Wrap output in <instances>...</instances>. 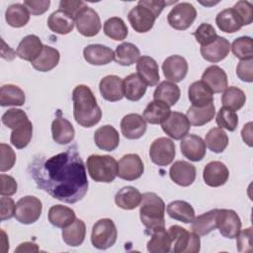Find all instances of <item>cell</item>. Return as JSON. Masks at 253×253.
<instances>
[{"mask_svg": "<svg viewBox=\"0 0 253 253\" xmlns=\"http://www.w3.org/2000/svg\"><path fill=\"white\" fill-rule=\"evenodd\" d=\"M29 172L40 189L63 203H77L88 191L85 165L76 146L49 158L35 157Z\"/></svg>", "mask_w": 253, "mask_h": 253, "instance_id": "6da1fadb", "label": "cell"}, {"mask_svg": "<svg viewBox=\"0 0 253 253\" xmlns=\"http://www.w3.org/2000/svg\"><path fill=\"white\" fill-rule=\"evenodd\" d=\"M73 116L77 124L84 127H92L102 118L101 108L92 90L84 84L77 85L72 91Z\"/></svg>", "mask_w": 253, "mask_h": 253, "instance_id": "7a4b0ae2", "label": "cell"}, {"mask_svg": "<svg viewBox=\"0 0 253 253\" xmlns=\"http://www.w3.org/2000/svg\"><path fill=\"white\" fill-rule=\"evenodd\" d=\"M139 206V217L147 234L150 235L153 231L165 227V204L157 194L144 193Z\"/></svg>", "mask_w": 253, "mask_h": 253, "instance_id": "3957f363", "label": "cell"}, {"mask_svg": "<svg viewBox=\"0 0 253 253\" xmlns=\"http://www.w3.org/2000/svg\"><path fill=\"white\" fill-rule=\"evenodd\" d=\"M86 165L95 182L111 183L118 176V162L113 156L93 154L87 158Z\"/></svg>", "mask_w": 253, "mask_h": 253, "instance_id": "277c9868", "label": "cell"}, {"mask_svg": "<svg viewBox=\"0 0 253 253\" xmlns=\"http://www.w3.org/2000/svg\"><path fill=\"white\" fill-rule=\"evenodd\" d=\"M172 240L173 252L175 253H197L201 248L199 235L190 232L180 225H172L168 229Z\"/></svg>", "mask_w": 253, "mask_h": 253, "instance_id": "5b68a950", "label": "cell"}, {"mask_svg": "<svg viewBox=\"0 0 253 253\" xmlns=\"http://www.w3.org/2000/svg\"><path fill=\"white\" fill-rule=\"evenodd\" d=\"M117 237V227L111 218H101L92 227L91 243L97 249L105 250L112 247Z\"/></svg>", "mask_w": 253, "mask_h": 253, "instance_id": "8992f818", "label": "cell"}, {"mask_svg": "<svg viewBox=\"0 0 253 253\" xmlns=\"http://www.w3.org/2000/svg\"><path fill=\"white\" fill-rule=\"evenodd\" d=\"M42 210V204L40 199L35 196H25L16 204L15 218L23 224H32L36 222Z\"/></svg>", "mask_w": 253, "mask_h": 253, "instance_id": "52a82bcc", "label": "cell"}, {"mask_svg": "<svg viewBox=\"0 0 253 253\" xmlns=\"http://www.w3.org/2000/svg\"><path fill=\"white\" fill-rule=\"evenodd\" d=\"M196 17V8L191 3L182 2L171 9L167 16V22L173 29L184 31L194 23Z\"/></svg>", "mask_w": 253, "mask_h": 253, "instance_id": "ba28073f", "label": "cell"}, {"mask_svg": "<svg viewBox=\"0 0 253 253\" xmlns=\"http://www.w3.org/2000/svg\"><path fill=\"white\" fill-rule=\"evenodd\" d=\"M175 154V143L168 137L156 138L149 148L150 159L158 166L169 165L174 160Z\"/></svg>", "mask_w": 253, "mask_h": 253, "instance_id": "9c48e42d", "label": "cell"}, {"mask_svg": "<svg viewBox=\"0 0 253 253\" xmlns=\"http://www.w3.org/2000/svg\"><path fill=\"white\" fill-rule=\"evenodd\" d=\"M216 228L226 238H235L241 230V220L233 210L222 209L217 211Z\"/></svg>", "mask_w": 253, "mask_h": 253, "instance_id": "30bf717a", "label": "cell"}, {"mask_svg": "<svg viewBox=\"0 0 253 253\" xmlns=\"http://www.w3.org/2000/svg\"><path fill=\"white\" fill-rule=\"evenodd\" d=\"M161 127L169 137L179 140L188 134L191 124L186 115L180 112H171L168 118L161 124Z\"/></svg>", "mask_w": 253, "mask_h": 253, "instance_id": "8fae6325", "label": "cell"}, {"mask_svg": "<svg viewBox=\"0 0 253 253\" xmlns=\"http://www.w3.org/2000/svg\"><path fill=\"white\" fill-rule=\"evenodd\" d=\"M77 31L84 37H94L101 30V20L98 13L86 6L75 18Z\"/></svg>", "mask_w": 253, "mask_h": 253, "instance_id": "7c38bea8", "label": "cell"}, {"mask_svg": "<svg viewBox=\"0 0 253 253\" xmlns=\"http://www.w3.org/2000/svg\"><path fill=\"white\" fill-rule=\"evenodd\" d=\"M144 165L141 158L134 153L124 155L118 162V176L126 181H133L141 177Z\"/></svg>", "mask_w": 253, "mask_h": 253, "instance_id": "4fadbf2b", "label": "cell"}, {"mask_svg": "<svg viewBox=\"0 0 253 253\" xmlns=\"http://www.w3.org/2000/svg\"><path fill=\"white\" fill-rule=\"evenodd\" d=\"M127 19L135 32L146 33L152 29L156 17L150 9L137 3V5L128 12Z\"/></svg>", "mask_w": 253, "mask_h": 253, "instance_id": "5bb4252c", "label": "cell"}, {"mask_svg": "<svg viewBox=\"0 0 253 253\" xmlns=\"http://www.w3.org/2000/svg\"><path fill=\"white\" fill-rule=\"evenodd\" d=\"M188 62L181 55H170L162 64V70L165 78L173 83L182 81L188 73Z\"/></svg>", "mask_w": 253, "mask_h": 253, "instance_id": "9a60e30c", "label": "cell"}, {"mask_svg": "<svg viewBox=\"0 0 253 253\" xmlns=\"http://www.w3.org/2000/svg\"><path fill=\"white\" fill-rule=\"evenodd\" d=\"M182 154L191 161H201L206 155L205 140L197 134L185 135L180 143Z\"/></svg>", "mask_w": 253, "mask_h": 253, "instance_id": "2e32d148", "label": "cell"}, {"mask_svg": "<svg viewBox=\"0 0 253 253\" xmlns=\"http://www.w3.org/2000/svg\"><path fill=\"white\" fill-rule=\"evenodd\" d=\"M99 90L102 97L109 102H117L125 97L124 80L117 75H107L102 78Z\"/></svg>", "mask_w": 253, "mask_h": 253, "instance_id": "e0dca14e", "label": "cell"}, {"mask_svg": "<svg viewBox=\"0 0 253 253\" xmlns=\"http://www.w3.org/2000/svg\"><path fill=\"white\" fill-rule=\"evenodd\" d=\"M121 130L127 139H138L146 131V122L138 114H127L121 121Z\"/></svg>", "mask_w": 253, "mask_h": 253, "instance_id": "ac0fdd59", "label": "cell"}, {"mask_svg": "<svg viewBox=\"0 0 253 253\" xmlns=\"http://www.w3.org/2000/svg\"><path fill=\"white\" fill-rule=\"evenodd\" d=\"M171 180L179 186L188 187L196 179V167L184 160H178L172 164L169 170Z\"/></svg>", "mask_w": 253, "mask_h": 253, "instance_id": "d6986e66", "label": "cell"}, {"mask_svg": "<svg viewBox=\"0 0 253 253\" xmlns=\"http://www.w3.org/2000/svg\"><path fill=\"white\" fill-rule=\"evenodd\" d=\"M229 177V171L224 163L220 161L209 162L203 171L205 183L210 187H220L224 185Z\"/></svg>", "mask_w": 253, "mask_h": 253, "instance_id": "ffe728a7", "label": "cell"}, {"mask_svg": "<svg viewBox=\"0 0 253 253\" xmlns=\"http://www.w3.org/2000/svg\"><path fill=\"white\" fill-rule=\"evenodd\" d=\"M136 71L139 78L146 85L152 87L158 84L160 79L159 67L152 57L147 55L140 56L136 61Z\"/></svg>", "mask_w": 253, "mask_h": 253, "instance_id": "44dd1931", "label": "cell"}, {"mask_svg": "<svg viewBox=\"0 0 253 253\" xmlns=\"http://www.w3.org/2000/svg\"><path fill=\"white\" fill-rule=\"evenodd\" d=\"M230 42L223 37L217 36L214 42L201 46V54L207 61L215 63L224 59L230 51Z\"/></svg>", "mask_w": 253, "mask_h": 253, "instance_id": "7402d4cb", "label": "cell"}, {"mask_svg": "<svg viewBox=\"0 0 253 253\" xmlns=\"http://www.w3.org/2000/svg\"><path fill=\"white\" fill-rule=\"evenodd\" d=\"M95 144L102 150L113 151L120 143V135L118 130L111 125L100 126L94 132Z\"/></svg>", "mask_w": 253, "mask_h": 253, "instance_id": "603a6c76", "label": "cell"}, {"mask_svg": "<svg viewBox=\"0 0 253 253\" xmlns=\"http://www.w3.org/2000/svg\"><path fill=\"white\" fill-rule=\"evenodd\" d=\"M84 59L92 65H106L115 58V52L103 44H89L83 49Z\"/></svg>", "mask_w": 253, "mask_h": 253, "instance_id": "cb8c5ba5", "label": "cell"}, {"mask_svg": "<svg viewBox=\"0 0 253 253\" xmlns=\"http://www.w3.org/2000/svg\"><path fill=\"white\" fill-rule=\"evenodd\" d=\"M202 81L206 83L212 93H221L227 87V75L217 65L209 66L202 75Z\"/></svg>", "mask_w": 253, "mask_h": 253, "instance_id": "d4e9b609", "label": "cell"}, {"mask_svg": "<svg viewBox=\"0 0 253 253\" xmlns=\"http://www.w3.org/2000/svg\"><path fill=\"white\" fill-rule=\"evenodd\" d=\"M43 44L36 35H28L22 39L16 49L17 55L27 61L33 62L42 52Z\"/></svg>", "mask_w": 253, "mask_h": 253, "instance_id": "484cf974", "label": "cell"}, {"mask_svg": "<svg viewBox=\"0 0 253 253\" xmlns=\"http://www.w3.org/2000/svg\"><path fill=\"white\" fill-rule=\"evenodd\" d=\"M188 97L194 107H205L213 103V93L202 80L195 81L189 86Z\"/></svg>", "mask_w": 253, "mask_h": 253, "instance_id": "4316f807", "label": "cell"}, {"mask_svg": "<svg viewBox=\"0 0 253 253\" xmlns=\"http://www.w3.org/2000/svg\"><path fill=\"white\" fill-rule=\"evenodd\" d=\"M215 24L221 32L232 34L239 31L242 26V20L233 8H226L220 11L215 17Z\"/></svg>", "mask_w": 253, "mask_h": 253, "instance_id": "83f0119b", "label": "cell"}, {"mask_svg": "<svg viewBox=\"0 0 253 253\" xmlns=\"http://www.w3.org/2000/svg\"><path fill=\"white\" fill-rule=\"evenodd\" d=\"M51 133L56 143L67 144L73 140L75 130L68 120L63 117H57L51 124Z\"/></svg>", "mask_w": 253, "mask_h": 253, "instance_id": "f1b7e54d", "label": "cell"}, {"mask_svg": "<svg viewBox=\"0 0 253 253\" xmlns=\"http://www.w3.org/2000/svg\"><path fill=\"white\" fill-rule=\"evenodd\" d=\"M47 26L49 30L55 34L67 35L72 32L75 26V20L61 10L52 12L47 19Z\"/></svg>", "mask_w": 253, "mask_h": 253, "instance_id": "f546056e", "label": "cell"}, {"mask_svg": "<svg viewBox=\"0 0 253 253\" xmlns=\"http://www.w3.org/2000/svg\"><path fill=\"white\" fill-rule=\"evenodd\" d=\"M141 193L132 186H126L119 190L115 196L116 205L123 210H134L141 203Z\"/></svg>", "mask_w": 253, "mask_h": 253, "instance_id": "4dcf8cb0", "label": "cell"}, {"mask_svg": "<svg viewBox=\"0 0 253 253\" xmlns=\"http://www.w3.org/2000/svg\"><path fill=\"white\" fill-rule=\"evenodd\" d=\"M47 217L48 221L53 226L59 228H64L70 225L76 219L74 211L62 205H54L50 207Z\"/></svg>", "mask_w": 253, "mask_h": 253, "instance_id": "1f68e13d", "label": "cell"}, {"mask_svg": "<svg viewBox=\"0 0 253 253\" xmlns=\"http://www.w3.org/2000/svg\"><path fill=\"white\" fill-rule=\"evenodd\" d=\"M59 51L49 45H43L41 54L31 62L33 67L41 72H47L53 69L59 62Z\"/></svg>", "mask_w": 253, "mask_h": 253, "instance_id": "d6a6232c", "label": "cell"}, {"mask_svg": "<svg viewBox=\"0 0 253 253\" xmlns=\"http://www.w3.org/2000/svg\"><path fill=\"white\" fill-rule=\"evenodd\" d=\"M170 107L158 100L151 101L143 111V119L151 125L162 124L170 115Z\"/></svg>", "mask_w": 253, "mask_h": 253, "instance_id": "836d02e7", "label": "cell"}, {"mask_svg": "<svg viewBox=\"0 0 253 253\" xmlns=\"http://www.w3.org/2000/svg\"><path fill=\"white\" fill-rule=\"evenodd\" d=\"M218 209L211 210L195 217L192 221L191 229L199 236L209 234L216 228V215Z\"/></svg>", "mask_w": 253, "mask_h": 253, "instance_id": "e575fe53", "label": "cell"}, {"mask_svg": "<svg viewBox=\"0 0 253 253\" xmlns=\"http://www.w3.org/2000/svg\"><path fill=\"white\" fill-rule=\"evenodd\" d=\"M86 235V226L82 219L76 218L70 225L62 229L63 241L72 247L80 246Z\"/></svg>", "mask_w": 253, "mask_h": 253, "instance_id": "d590c367", "label": "cell"}, {"mask_svg": "<svg viewBox=\"0 0 253 253\" xmlns=\"http://www.w3.org/2000/svg\"><path fill=\"white\" fill-rule=\"evenodd\" d=\"M147 85L139 78L137 73H131L124 79L125 97L132 102L140 100L146 92Z\"/></svg>", "mask_w": 253, "mask_h": 253, "instance_id": "8d00e7d4", "label": "cell"}, {"mask_svg": "<svg viewBox=\"0 0 253 253\" xmlns=\"http://www.w3.org/2000/svg\"><path fill=\"white\" fill-rule=\"evenodd\" d=\"M180 88L173 82L162 81L153 93V99L166 103L169 107L174 106L180 99Z\"/></svg>", "mask_w": 253, "mask_h": 253, "instance_id": "74e56055", "label": "cell"}, {"mask_svg": "<svg viewBox=\"0 0 253 253\" xmlns=\"http://www.w3.org/2000/svg\"><path fill=\"white\" fill-rule=\"evenodd\" d=\"M167 213L171 218L184 223H190L195 218V211L193 207L189 203L181 200L173 201L168 204Z\"/></svg>", "mask_w": 253, "mask_h": 253, "instance_id": "f35d334b", "label": "cell"}, {"mask_svg": "<svg viewBox=\"0 0 253 253\" xmlns=\"http://www.w3.org/2000/svg\"><path fill=\"white\" fill-rule=\"evenodd\" d=\"M215 115V108L213 103L205 107L191 106L186 114V117L191 125L195 126H201L210 123Z\"/></svg>", "mask_w": 253, "mask_h": 253, "instance_id": "ab89813d", "label": "cell"}, {"mask_svg": "<svg viewBox=\"0 0 253 253\" xmlns=\"http://www.w3.org/2000/svg\"><path fill=\"white\" fill-rule=\"evenodd\" d=\"M147 242V250L150 253H168L171 251L172 240L165 227L153 231Z\"/></svg>", "mask_w": 253, "mask_h": 253, "instance_id": "60d3db41", "label": "cell"}, {"mask_svg": "<svg viewBox=\"0 0 253 253\" xmlns=\"http://www.w3.org/2000/svg\"><path fill=\"white\" fill-rule=\"evenodd\" d=\"M5 20L9 26L13 28H21L28 24L30 20V12L24 4H12L6 9Z\"/></svg>", "mask_w": 253, "mask_h": 253, "instance_id": "b9f144b4", "label": "cell"}, {"mask_svg": "<svg viewBox=\"0 0 253 253\" xmlns=\"http://www.w3.org/2000/svg\"><path fill=\"white\" fill-rule=\"evenodd\" d=\"M26 101L24 91L16 85L6 84L0 89V105L6 106H23Z\"/></svg>", "mask_w": 253, "mask_h": 253, "instance_id": "7bdbcfd3", "label": "cell"}, {"mask_svg": "<svg viewBox=\"0 0 253 253\" xmlns=\"http://www.w3.org/2000/svg\"><path fill=\"white\" fill-rule=\"evenodd\" d=\"M140 57L138 47L131 42H123L115 50V61L124 66H129Z\"/></svg>", "mask_w": 253, "mask_h": 253, "instance_id": "ee69618b", "label": "cell"}, {"mask_svg": "<svg viewBox=\"0 0 253 253\" xmlns=\"http://www.w3.org/2000/svg\"><path fill=\"white\" fill-rule=\"evenodd\" d=\"M246 102V95L245 93L235 87L229 86L226 87L222 96H221V103L224 108H227L231 111H238L240 110Z\"/></svg>", "mask_w": 253, "mask_h": 253, "instance_id": "f6af8a7d", "label": "cell"}, {"mask_svg": "<svg viewBox=\"0 0 253 253\" xmlns=\"http://www.w3.org/2000/svg\"><path fill=\"white\" fill-rule=\"evenodd\" d=\"M205 143L214 153H221L228 145V136L220 127H212L206 134Z\"/></svg>", "mask_w": 253, "mask_h": 253, "instance_id": "bcb514c9", "label": "cell"}, {"mask_svg": "<svg viewBox=\"0 0 253 253\" xmlns=\"http://www.w3.org/2000/svg\"><path fill=\"white\" fill-rule=\"evenodd\" d=\"M104 33L115 41H123L128 34L127 27L120 17H112L104 23Z\"/></svg>", "mask_w": 253, "mask_h": 253, "instance_id": "7dc6e473", "label": "cell"}, {"mask_svg": "<svg viewBox=\"0 0 253 253\" xmlns=\"http://www.w3.org/2000/svg\"><path fill=\"white\" fill-rule=\"evenodd\" d=\"M33 136V125L30 121L24 125L12 129L10 141L18 149L25 148L31 141Z\"/></svg>", "mask_w": 253, "mask_h": 253, "instance_id": "c3c4849f", "label": "cell"}, {"mask_svg": "<svg viewBox=\"0 0 253 253\" xmlns=\"http://www.w3.org/2000/svg\"><path fill=\"white\" fill-rule=\"evenodd\" d=\"M230 49L241 60L253 59V41L250 37H240L234 40Z\"/></svg>", "mask_w": 253, "mask_h": 253, "instance_id": "681fc988", "label": "cell"}, {"mask_svg": "<svg viewBox=\"0 0 253 253\" xmlns=\"http://www.w3.org/2000/svg\"><path fill=\"white\" fill-rule=\"evenodd\" d=\"M215 122L220 128H225L229 131H233L238 125V116L234 111L222 107L217 112Z\"/></svg>", "mask_w": 253, "mask_h": 253, "instance_id": "f907efd6", "label": "cell"}, {"mask_svg": "<svg viewBox=\"0 0 253 253\" xmlns=\"http://www.w3.org/2000/svg\"><path fill=\"white\" fill-rule=\"evenodd\" d=\"M2 123L9 128L15 129L29 121L27 114L21 109H9L2 115Z\"/></svg>", "mask_w": 253, "mask_h": 253, "instance_id": "816d5d0a", "label": "cell"}, {"mask_svg": "<svg viewBox=\"0 0 253 253\" xmlns=\"http://www.w3.org/2000/svg\"><path fill=\"white\" fill-rule=\"evenodd\" d=\"M193 35L196 38V41L201 44V46L211 43L217 38V34L214 28L208 23H202L193 33Z\"/></svg>", "mask_w": 253, "mask_h": 253, "instance_id": "f5cc1de1", "label": "cell"}, {"mask_svg": "<svg viewBox=\"0 0 253 253\" xmlns=\"http://www.w3.org/2000/svg\"><path fill=\"white\" fill-rule=\"evenodd\" d=\"M0 153H1V162H0V171L5 172L12 169L16 162V153L6 143L0 144Z\"/></svg>", "mask_w": 253, "mask_h": 253, "instance_id": "db71d44e", "label": "cell"}, {"mask_svg": "<svg viewBox=\"0 0 253 253\" xmlns=\"http://www.w3.org/2000/svg\"><path fill=\"white\" fill-rule=\"evenodd\" d=\"M240 16L243 26L250 25L253 21V6L249 1L241 0L235 3L232 7Z\"/></svg>", "mask_w": 253, "mask_h": 253, "instance_id": "11a10c76", "label": "cell"}, {"mask_svg": "<svg viewBox=\"0 0 253 253\" xmlns=\"http://www.w3.org/2000/svg\"><path fill=\"white\" fill-rule=\"evenodd\" d=\"M236 238V247L239 252L252 251V227H248L239 231Z\"/></svg>", "mask_w": 253, "mask_h": 253, "instance_id": "9f6ffc18", "label": "cell"}, {"mask_svg": "<svg viewBox=\"0 0 253 253\" xmlns=\"http://www.w3.org/2000/svg\"><path fill=\"white\" fill-rule=\"evenodd\" d=\"M86 6L87 5L85 4V2H83L81 0H77V1L62 0L59 2V10L65 12L66 14L71 16L74 20H75L76 16L80 13V11L82 9H84Z\"/></svg>", "mask_w": 253, "mask_h": 253, "instance_id": "6f0895ef", "label": "cell"}, {"mask_svg": "<svg viewBox=\"0 0 253 253\" xmlns=\"http://www.w3.org/2000/svg\"><path fill=\"white\" fill-rule=\"evenodd\" d=\"M238 78L244 82L253 81V59L241 60L236 67Z\"/></svg>", "mask_w": 253, "mask_h": 253, "instance_id": "680465c9", "label": "cell"}, {"mask_svg": "<svg viewBox=\"0 0 253 253\" xmlns=\"http://www.w3.org/2000/svg\"><path fill=\"white\" fill-rule=\"evenodd\" d=\"M0 215L2 221L15 216L16 205L13 199L9 198V196H2L0 200Z\"/></svg>", "mask_w": 253, "mask_h": 253, "instance_id": "91938a15", "label": "cell"}, {"mask_svg": "<svg viewBox=\"0 0 253 253\" xmlns=\"http://www.w3.org/2000/svg\"><path fill=\"white\" fill-rule=\"evenodd\" d=\"M23 4L27 7L30 14L38 16V15L43 14L48 10L50 1L49 0H38V1L25 0Z\"/></svg>", "mask_w": 253, "mask_h": 253, "instance_id": "94428289", "label": "cell"}, {"mask_svg": "<svg viewBox=\"0 0 253 253\" xmlns=\"http://www.w3.org/2000/svg\"><path fill=\"white\" fill-rule=\"evenodd\" d=\"M17 182L12 176L1 174V196H12L17 192Z\"/></svg>", "mask_w": 253, "mask_h": 253, "instance_id": "6125c7cd", "label": "cell"}, {"mask_svg": "<svg viewBox=\"0 0 253 253\" xmlns=\"http://www.w3.org/2000/svg\"><path fill=\"white\" fill-rule=\"evenodd\" d=\"M173 3L175 4V3H177V1L176 0L171 1V2H167V1H163V0H140V1H138V4L143 5V6L147 7L148 9H150L156 18L159 17V15L161 14V12L165 6L171 5Z\"/></svg>", "mask_w": 253, "mask_h": 253, "instance_id": "be15d7a7", "label": "cell"}, {"mask_svg": "<svg viewBox=\"0 0 253 253\" xmlns=\"http://www.w3.org/2000/svg\"><path fill=\"white\" fill-rule=\"evenodd\" d=\"M241 135H242V139L245 143L248 144V146H252V123L249 122L247 123L242 130H241Z\"/></svg>", "mask_w": 253, "mask_h": 253, "instance_id": "e7e4bbea", "label": "cell"}, {"mask_svg": "<svg viewBox=\"0 0 253 253\" xmlns=\"http://www.w3.org/2000/svg\"><path fill=\"white\" fill-rule=\"evenodd\" d=\"M39 246L33 242H23L21 243L16 249H15V253L18 252H38Z\"/></svg>", "mask_w": 253, "mask_h": 253, "instance_id": "03108f58", "label": "cell"}]
</instances>
